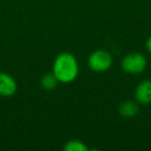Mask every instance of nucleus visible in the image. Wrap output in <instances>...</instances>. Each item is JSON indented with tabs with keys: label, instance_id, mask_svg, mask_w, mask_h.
<instances>
[{
	"label": "nucleus",
	"instance_id": "obj_2",
	"mask_svg": "<svg viewBox=\"0 0 151 151\" xmlns=\"http://www.w3.org/2000/svg\"><path fill=\"white\" fill-rule=\"evenodd\" d=\"M113 59L109 52L105 50L94 51L88 58V65L93 71L103 73L111 67Z\"/></svg>",
	"mask_w": 151,
	"mask_h": 151
},
{
	"label": "nucleus",
	"instance_id": "obj_9",
	"mask_svg": "<svg viewBox=\"0 0 151 151\" xmlns=\"http://www.w3.org/2000/svg\"><path fill=\"white\" fill-rule=\"evenodd\" d=\"M146 47H147V50L151 53V36L147 40V42H146Z\"/></svg>",
	"mask_w": 151,
	"mask_h": 151
},
{
	"label": "nucleus",
	"instance_id": "obj_7",
	"mask_svg": "<svg viewBox=\"0 0 151 151\" xmlns=\"http://www.w3.org/2000/svg\"><path fill=\"white\" fill-rule=\"evenodd\" d=\"M58 79L56 78V76L54 73H47L40 80V85L44 89L46 90H52V89L56 88L57 84H58Z\"/></svg>",
	"mask_w": 151,
	"mask_h": 151
},
{
	"label": "nucleus",
	"instance_id": "obj_1",
	"mask_svg": "<svg viewBox=\"0 0 151 151\" xmlns=\"http://www.w3.org/2000/svg\"><path fill=\"white\" fill-rule=\"evenodd\" d=\"M53 73L61 83H70L76 80L79 73V64L76 57L67 52L59 54L53 64Z\"/></svg>",
	"mask_w": 151,
	"mask_h": 151
},
{
	"label": "nucleus",
	"instance_id": "obj_6",
	"mask_svg": "<svg viewBox=\"0 0 151 151\" xmlns=\"http://www.w3.org/2000/svg\"><path fill=\"white\" fill-rule=\"evenodd\" d=\"M139 108L137 104L132 103V101H124L121 104L119 108V113L122 117L124 118H132L138 114Z\"/></svg>",
	"mask_w": 151,
	"mask_h": 151
},
{
	"label": "nucleus",
	"instance_id": "obj_5",
	"mask_svg": "<svg viewBox=\"0 0 151 151\" xmlns=\"http://www.w3.org/2000/svg\"><path fill=\"white\" fill-rule=\"evenodd\" d=\"M136 99L142 105H148L151 103V81L145 80L138 85L136 89Z\"/></svg>",
	"mask_w": 151,
	"mask_h": 151
},
{
	"label": "nucleus",
	"instance_id": "obj_8",
	"mask_svg": "<svg viewBox=\"0 0 151 151\" xmlns=\"http://www.w3.org/2000/svg\"><path fill=\"white\" fill-rule=\"evenodd\" d=\"M64 150L66 151H88V147L79 140H71L65 144Z\"/></svg>",
	"mask_w": 151,
	"mask_h": 151
},
{
	"label": "nucleus",
	"instance_id": "obj_3",
	"mask_svg": "<svg viewBox=\"0 0 151 151\" xmlns=\"http://www.w3.org/2000/svg\"><path fill=\"white\" fill-rule=\"evenodd\" d=\"M146 66V58L140 53H130L126 55L121 62L122 69L128 73H140L145 70Z\"/></svg>",
	"mask_w": 151,
	"mask_h": 151
},
{
	"label": "nucleus",
	"instance_id": "obj_4",
	"mask_svg": "<svg viewBox=\"0 0 151 151\" xmlns=\"http://www.w3.org/2000/svg\"><path fill=\"white\" fill-rule=\"evenodd\" d=\"M17 91V83L12 76L0 73V95L12 96Z\"/></svg>",
	"mask_w": 151,
	"mask_h": 151
}]
</instances>
